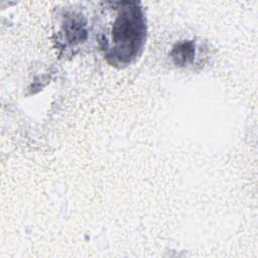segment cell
I'll use <instances>...</instances> for the list:
<instances>
[{
  "label": "cell",
  "instance_id": "6da1fadb",
  "mask_svg": "<svg viewBox=\"0 0 258 258\" xmlns=\"http://www.w3.org/2000/svg\"><path fill=\"white\" fill-rule=\"evenodd\" d=\"M105 23L99 33L101 49L108 62L123 68L134 62L146 42V18L134 1L109 2Z\"/></svg>",
  "mask_w": 258,
  "mask_h": 258
},
{
  "label": "cell",
  "instance_id": "7a4b0ae2",
  "mask_svg": "<svg viewBox=\"0 0 258 258\" xmlns=\"http://www.w3.org/2000/svg\"><path fill=\"white\" fill-rule=\"evenodd\" d=\"M87 22L83 15L76 12H69L64 14L61 20V27L57 32V40L64 42L66 46L75 47L86 39L88 32L86 29Z\"/></svg>",
  "mask_w": 258,
  "mask_h": 258
}]
</instances>
